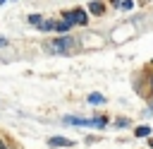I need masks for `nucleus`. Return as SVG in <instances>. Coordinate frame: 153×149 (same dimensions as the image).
<instances>
[{"label": "nucleus", "instance_id": "1", "mask_svg": "<svg viewBox=\"0 0 153 149\" xmlns=\"http://www.w3.org/2000/svg\"><path fill=\"white\" fill-rule=\"evenodd\" d=\"M43 48H45L48 53L67 55V53H72V50L76 48V38H74V36H69V34H65V36H55V38L45 41V43H43Z\"/></svg>", "mask_w": 153, "mask_h": 149}, {"label": "nucleus", "instance_id": "2", "mask_svg": "<svg viewBox=\"0 0 153 149\" xmlns=\"http://www.w3.org/2000/svg\"><path fill=\"white\" fill-rule=\"evenodd\" d=\"M62 19H69V22L76 24V26H86V24H88V10H84V7L65 10V12H62Z\"/></svg>", "mask_w": 153, "mask_h": 149}, {"label": "nucleus", "instance_id": "3", "mask_svg": "<svg viewBox=\"0 0 153 149\" xmlns=\"http://www.w3.org/2000/svg\"><path fill=\"white\" fill-rule=\"evenodd\" d=\"M62 123L65 125H76V127H93V118H84V115H65Z\"/></svg>", "mask_w": 153, "mask_h": 149}, {"label": "nucleus", "instance_id": "4", "mask_svg": "<svg viewBox=\"0 0 153 149\" xmlns=\"http://www.w3.org/2000/svg\"><path fill=\"white\" fill-rule=\"evenodd\" d=\"M86 10H88V14H93V17H103L108 7H105V2H103V0H91Z\"/></svg>", "mask_w": 153, "mask_h": 149}, {"label": "nucleus", "instance_id": "5", "mask_svg": "<svg viewBox=\"0 0 153 149\" xmlns=\"http://www.w3.org/2000/svg\"><path fill=\"white\" fill-rule=\"evenodd\" d=\"M72 26H74V24H72L69 19H60V22H55V34H57V36H65V34L72 31Z\"/></svg>", "mask_w": 153, "mask_h": 149}, {"label": "nucleus", "instance_id": "6", "mask_svg": "<svg viewBox=\"0 0 153 149\" xmlns=\"http://www.w3.org/2000/svg\"><path fill=\"white\" fill-rule=\"evenodd\" d=\"M48 144H50V147H60V149H62V147H72L74 142H72V139H67V137H62V135H55V137H48Z\"/></svg>", "mask_w": 153, "mask_h": 149}, {"label": "nucleus", "instance_id": "7", "mask_svg": "<svg viewBox=\"0 0 153 149\" xmlns=\"http://www.w3.org/2000/svg\"><path fill=\"white\" fill-rule=\"evenodd\" d=\"M26 22H29L31 26H36V29H41V24H43L45 19H43V14H41V12H31V14L26 17Z\"/></svg>", "mask_w": 153, "mask_h": 149}, {"label": "nucleus", "instance_id": "8", "mask_svg": "<svg viewBox=\"0 0 153 149\" xmlns=\"http://www.w3.org/2000/svg\"><path fill=\"white\" fill-rule=\"evenodd\" d=\"M86 101H88L91 106H103V103H105V96L98 94V91H91V94L86 96Z\"/></svg>", "mask_w": 153, "mask_h": 149}, {"label": "nucleus", "instance_id": "9", "mask_svg": "<svg viewBox=\"0 0 153 149\" xmlns=\"http://www.w3.org/2000/svg\"><path fill=\"white\" fill-rule=\"evenodd\" d=\"M134 137H153V127L151 125H139V127H134Z\"/></svg>", "mask_w": 153, "mask_h": 149}, {"label": "nucleus", "instance_id": "10", "mask_svg": "<svg viewBox=\"0 0 153 149\" xmlns=\"http://www.w3.org/2000/svg\"><path fill=\"white\" fill-rule=\"evenodd\" d=\"M93 127L96 130H105L108 127V118L105 115H93Z\"/></svg>", "mask_w": 153, "mask_h": 149}, {"label": "nucleus", "instance_id": "11", "mask_svg": "<svg viewBox=\"0 0 153 149\" xmlns=\"http://www.w3.org/2000/svg\"><path fill=\"white\" fill-rule=\"evenodd\" d=\"M55 22H57V19H45L38 31H45V34H48V31H55Z\"/></svg>", "mask_w": 153, "mask_h": 149}, {"label": "nucleus", "instance_id": "12", "mask_svg": "<svg viewBox=\"0 0 153 149\" xmlns=\"http://www.w3.org/2000/svg\"><path fill=\"white\" fill-rule=\"evenodd\" d=\"M112 125H115V127H129L131 123H129V118H115Z\"/></svg>", "mask_w": 153, "mask_h": 149}, {"label": "nucleus", "instance_id": "13", "mask_svg": "<svg viewBox=\"0 0 153 149\" xmlns=\"http://www.w3.org/2000/svg\"><path fill=\"white\" fill-rule=\"evenodd\" d=\"M134 7V0H122V10H131Z\"/></svg>", "mask_w": 153, "mask_h": 149}, {"label": "nucleus", "instance_id": "14", "mask_svg": "<svg viewBox=\"0 0 153 149\" xmlns=\"http://www.w3.org/2000/svg\"><path fill=\"white\" fill-rule=\"evenodd\" d=\"M0 149H10V147H7V142H5V137H2V135H0Z\"/></svg>", "mask_w": 153, "mask_h": 149}, {"label": "nucleus", "instance_id": "15", "mask_svg": "<svg viewBox=\"0 0 153 149\" xmlns=\"http://www.w3.org/2000/svg\"><path fill=\"white\" fill-rule=\"evenodd\" d=\"M5 46H7V38H2V36H0V48H5Z\"/></svg>", "mask_w": 153, "mask_h": 149}, {"label": "nucleus", "instance_id": "16", "mask_svg": "<svg viewBox=\"0 0 153 149\" xmlns=\"http://www.w3.org/2000/svg\"><path fill=\"white\" fill-rule=\"evenodd\" d=\"M148 147H151V149H153V137H148Z\"/></svg>", "mask_w": 153, "mask_h": 149}, {"label": "nucleus", "instance_id": "17", "mask_svg": "<svg viewBox=\"0 0 153 149\" xmlns=\"http://www.w3.org/2000/svg\"><path fill=\"white\" fill-rule=\"evenodd\" d=\"M5 2H7V0H0V5H5Z\"/></svg>", "mask_w": 153, "mask_h": 149}]
</instances>
